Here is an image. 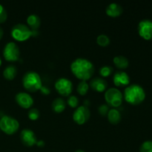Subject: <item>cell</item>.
<instances>
[{"label": "cell", "instance_id": "6da1fadb", "mask_svg": "<svg viewBox=\"0 0 152 152\" xmlns=\"http://www.w3.org/2000/svg\"><path fill=\"white\" fill-rule=\"evenodd\" d=\"M71 70L76 77L81 81H86L94 74V65L89 59L77 58L71 64Z\"/></svg>", "mask_w": 152, "mask_h": 152}, {"label": "cell", "instance_id": "7a4b0ae2", "mask_svg": "<svg viewBox=\"0 0 152 152\" xmlns=\"http://www.w3.org/2000/svg\"><path fill=\"white\" fill-rule=\"evenodd\" d=\"M123 97L126 102L132 105H139L145 100V91L140 85H129L125 89Z\"/></svg>", "mask_w": 152, "mask_h": 152}, {"label": "cell", "instance_id": "3957f363", "mask_svg": "<svg viewBox=\"0 0 152 152\" xmlns=\"http://www.w3.org/2000/svg\"><path fill=\"white\" fill-rule=\"evenodd\" d=\"M22 85L26 90L31 92L37 91L42 86L39 74L36 71H30L25 74L22 78Z\"/></svg>", "mask_w": 152, "mask_h": 152}, {"label": "cell", "instance_id": "277c9868", "mask_svg": "<svg viewBox=\"0 0 152 152\" xmlns=\"http://www.w3.org/2000/svg\"><path fill=\"white\" fill-rule=\"evenodd\" d=\"M10 34L15 40L23 42L34 35V31L31 30V28L25 24L18 23L12 28Z\"/></svg>", "mask_w": 152, "mask_h": 152}, {"label": "cell", "instance_id": "5b68a950", "mask_svg": "<svg viewBox=\"0 0 152 152\" xmlns=\"http://www.w3.org/2000/svg\"><path fill=\"white\" fill-rule=\"evenodd\" d=\"M19 123L14 117L4 115L0 119V129L7 134H13L18 131Z\"/></svg>", "mask_w": 152, "mask_h": 152}, {"label": "cell", "instance_id": "8992f818", "mask_svg": "<svg viewBox=\"0 0 152 152\" xmlns=\"http://www.w3.org/2000/svg\"><path fill=\"white\" fill-rule=\"evenodd\" d=\"M105 99L108 105L116 108L123 103V95L117 88H110L105 91Z\"/></svg>", "mask_w": 152, "mask_h": 152}, {"label": "cell", "instance_id": "52a82bcc", "mask_svg": "<svg viewBox=\"0 0 152 152\" xmlns=\"http://www.w3.org/2000/svg\"><path fill=\"white\" fill-rule=\"evenodd\" d=\"M3 56L7 61L10 62L17 61L20 56V50L17 44L14 42H7L3 49Z\"/></svg>", "mask_w": 152, "mask_h": 152}, {"label": "cell", "instance_id": "ba28073f", "mask_svg": "<svg viewBox=\"0 0 152 152\" xmlns=\"http://www.w3.org/2000/svg\"><path fill=\"white\" fill-rule=\"evenodd\" d=\"M55 88L59 94L68 96L73 91V83L69 79L60 77L55 83Z\"/></svg>", "mask_w": 152, "mask_h": 152}, {"label": "cell", "instance_id": "9c48e42d", "mask_svg": "<svg viewBox=\"0 0 152 152\" xmlns=\"http://www.w3.org/2000/svg\"><path fill=\"white\" fill-rule=\"evenodd\" d=\"M91 112L86 105H80L75 109L73 114V119L78 125H83L89 120Z\"/></svg>", "mask_w": 152, "mask_h": 152}, {"label": "cell", "instance_id": "30bf717a", "mask_svg": "<svg viewBox=\"0 0 152 152\" xmlns=\"http://www.w3.org/2000/svg\"><path fill=\"white\" fill-rule=\"evenodd\" d=\"M138 33L142 38L145 40L152 39V21L150 19H142L138 24Z\"/></svg>", "mask_w": 152, "mask_h": 152}, {"label": "cell", "instance_id": "8fae6325", "mask_svg": "<svg viewBox=\"0 0 152 152\" xmlns=\"http://www.w3.org/2000/svg\"><path fill=\"white\" fill-rule=\"evenodd\" d=\"M15 99L18 105L24 108H31L34 102V98L26 92H19L16 94Z\"/></svg>", "mask_w": 152, "mask_h": 152}, {"label": "cell", "instance_id": "7c38bea8", "mask_svg": "<svg viewBox=\"0 0 152 152\" xmlns=\"http://www.w3.org/2000/svg\"><path fill=\"white\" fill-rule=\"evenodd\" d=\"M20 139L22 143L26 146H33L37 142V137L31 129H25L21 132Z\"/></svg>", "mask_w": 152, "mask_h": 152}, {"label": "cell", "instance_id": "4fadbf2b", "mask_svg": "<svg viewBox=\"0 0 152 152\" xmlns=\"http://www.w3.org/2000/svg\"><path fill=\"white\" fill-rule=\"evenodd\" d=\"M113 82L117 87L129 86L130 83V77H129V74L125 71H116L114 77H113Z\"/></svg>", "mask_w": 152, "mask_h": 152}, {"label": "cell", "instance_id": "5bb4252c", "mask_svg": "<svg viewBox=\"0 0 152 152\" xmlns=\"http://www.w3.org/2000/svg\"><path fill=\"white\" fill-rule=\"evenodd\" d=\"M89 84L93 90L98 92H102L105 91L108 86L106 80L102 77H94L91 80Z\"/></svg>", "mask_w": 152, "mask_h": 152}, {"label": "cell", "instance_id": "9a60e30c", "mask_svg": "<svg viewBox=\"0 0 152 152\" xmlns=\"http://www.w3.org/2000/svg\"><path fill=\"white\" fill-rule=\"evenodd\" d=\"M123 9L120 4L116 2L110 3L105 8V13L111 17H117L123 13Z\"/></svg>", "mask_w": 152, "mask_h": 152}, {"label": "cell", "instance_id": "2e32d148", "mask_svg": "<svg viewBox=\"0 0 152 152\" xmlns=\"http://www.w3.org/2000/svg\"><path fill=\"white\" fill-rule=\"evenodd\" d=\"M107 116H108V119L110 123L114 125H116L120 123L122 118L121 114L119 111V110H117L115 108L109 109L108 114H107Z\"/></svg>", "mask_w": 152, "mask_h": 152}, {"label": "cell", "instance_id": "e0dca14e", "mask_svg": "<svg viewBox=\"0 0 152 152\" xmlns=\"http://www.w3.org/2000/svg\"><path fill=\"white\" fill-rule=\"evenodd\" d=\"M27 23L33 31H36L41 25V19L37 14H31L27 17Z\"/></svg>", "mask_w": 152, "mask_h": 152}, {"label": "cell", "instance_id": "ac0fdd59", "mask_svg": "<svg viewBox=\"0 0 152 152\" xmlns=\"http://www.w3.org/2000/svg\"><path fill=\"white\" fill-rule=\"evenodd\" d=\"M66 107V102L62 98H56L51 104V108L53 111L56 113H62Z\"/></svg>", "mask_w": 152, "mask_h": 152}, {"label": "cell", "instance_id": "d6986e66", "mask_svg": "<svg viewBox=\"0 0 152 152\" xmlns=\"http://www.w3.org/2000/svg\"><path fill=\"white\" fill-rule=\"evenodd\" d=\"M16 74H17V68L13 65H7L3 71V76L6 80H13Z\"/></svg>", "mask_w": 152, "mask_h": 152}, {"label": "cell", "instance_id": "ffe728a7", "mask_svg": "<svg viewBox=\"0 0 152 152\" xmlns=\"http://www.w3.org/2000/svg\"><path fill=\"white\" fill-rule=\"evenodd\" d=\"M113 62H114V65L120 69H125V68H128L129 65V59L126 56H122V55L114 56Z\"/></svg>", "mask_w": 152, "mask_h": 152}, {"label": "cell", "instance_id": "44dd1931", "mask_svg": "<svg viewBox=\"0 0 152 152\" xmlns=\"http://www.w3.org/2000/svg\"><path fill=\"white\" fill-rule=\"evenodd\" d=\"M89 89V85L86 81H81L77 86V92L80 95H86Z\"/></svg>", "mask_w": 152, "mask_h": 152}, {"label": "cell", "instance_id": "7402d4cb", "mask_svg": "<svg viewBox=\"0 0 152 152\" xmlns=\"http://www.w3.org/2000/svg\"><path fill=\"white\" fill-rule=\"evenodd\" d=\"M96 42L99 45L105 47L110 43V38L106 34H100L96 38Z\"/></svg>", "mask_w": 152, "mask_h": 152}, {"label": "cell", "instance_id": "603a6c76", "mask_svg": "<svg viewBox=\"0 0 152 152\" xmlns=\"http://www.w3.org/2000/svg\"><path fill=\"white\" fill-rule=\"evenodd\" d=\"M113 71V68L109 65H103L99 68V74L102 77H108L111 74Z\"/></svg>", "mask_w": 152, "mask_h": 152}, {"label": "cell", "instance_id": "cb8c5ba5", "mask_svg": "<svg viewBox=\"0 0 152 152\" xmlns=\"http://www.w3.org/2000/svg\"><path fill=\"white\" fill-rule=\"evenodd\" d=\"M140 152H152V140L144 141L140 147Z\"/></svg>", "mask_w": 152, "mask_h": 152}, {"label": "cell", "instance_id": "d4e9b609", "mask_svg": "<svg viewBox=\"0 0 152 152\" xmlns=\"http://www.w3.org/2000/svg\"><path fill=\"white\" fill-rule=\"evenodd\" d=\"M28 117H29L30 120H38L39 117L40 116V112L37 108H33L29 110L28 114Z\"/></svg>", "mask_w": 152, "mask_h": 152}, {"label": "cell", "instance_id": "484cf974", "mask_svg": "<svg viewBox=\"0 0 152 152\" xmlns=\"http://www.w3.org/2000/svg\"><path fill=\"white\" fill-rule=\"evenodd\" d=\"M67 103L71 107V108H77V105L79 104V99L77 96L75 95H71L68 96V100H67Z\"/></svg>", "mask_w": 152, "mask_h": 152}, {"label": "cell", "instance_id": "4316f807", "mask_svg": "<svg viewBox=\"0 0 152 152\" xmlns=\"http://www.w3.org/2000/svg\"><path fill=\"white\" fill-rule=\"evenodd\" d=\"M7 17V11L2 4H0V24L3 23L6 21Z\"/></svg>", "mask_w": 152, "mask_h": 152}, {"label": "cell", "instance_id": "83f0119b", "mask_svg": "<svg viewBox=\"0 0 152 152\" xmlns=\"http://www.w3.org/2000/svg\"><path fill=\"white\" fill-rule=\"evenodd\" d=\"M98 111L99 113L102 116H105L108 114V111H109V108H108V105H105V104H102V105H99V108H98Z\"/></svg>", "mask_w": 152, "mask_h": 152}, {"label": "cell", "instance_id": "f1b7e54d", "mask_svg": "<svg viewBox=\"0 0 152 152\" xmlns=\"http://www.w3.org/2000/svg\"><path fill=\"white\" fill-rule=\"evenodd\" d=\"M39 90L40 91H41V93L45 95H48L50 93V89L48 87H47V86H42V87L40 88Z\"/></svg>", "mask_w": 152, "mask_h": 152}, {"label": "cell", "instance_id": "f546056e", "mask_svg": "<svg viewBox=\"0 0 152 152\" xmlns=\"http://www.w3.org/2000/svg\"><path fill=\"white\" fill-rule=\"evenodd\" d=\"M36 144H37L38 146L42 147V146H43V145H45V142H44V141H43V140H39V141H37V143H36Z\"/></svg>", "mask_w": 152, "mask_h": 152}, {"label": "cell", "instance_id": "4dcf8cb0", "mask_svg": "<svg viewBox=\"0 0 152 152\" xmlns=\"http://www.w3.org/2000/svg\"><path fill=\"white\" fill-rule=\"evenodd\" d=\"M3 34H4V31H3L2 28H1V27H0V39H1L2 38Z\"/></svg>", "mask_w": 152, "mask_h": 152}, {"label": "cell", "instance_id": "1f68e13d", "mask_svg": "<svg viewBox=\"0 0 152 152\" xmlns=\"http://www.w3.org/2000/svg\"><path fill=\"white\" fill-rule=\"evenodd\" d=\"M75 152H86V151H83V150H82V149H78V150H77Z\"/></svg>", "mask_w": 152, "mask_h": 152}, {"label": "cell", "instance_id": "d6a6232c", "mask_svg": "<svg viewBox=\"0 0 152 152\" xmlns=\"http://www.w3.org/2000/svg\"><path fill=\"white\" fill-rule=\"evenodd\" d=\"M1 63H2V62H1V58H0V66H1Z\"/></svg>", "mask_w": 152, "mask_h": 152}]
</instances>
